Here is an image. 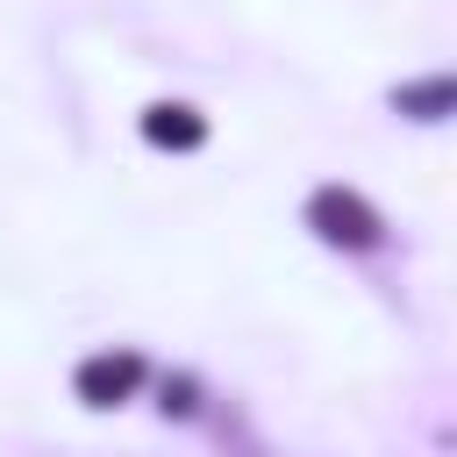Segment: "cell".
<instances>
[{
  "instance_id": "1",
  "label": "cell",
  "mask_w": 457,
  "mask_h": 457,
  "mask_svg": "<svg viewBox=\"0 0 457 457\" xmlns=\"http://www.w3.org/2000/svg\"><path fill=\"white\" fill-rule=\"evenodd\" d=\"M307 228H314L321 243H336V250H378V243H386L378 207H371L364 193H350V186H321V193L307 200Z\"/></svg>"
},
{
  "instance_id": "2",
  "label": "cell",
  "mask_w": 457,
  "mask_h": 457,
  "mask_svg": "<svg viewBox=\"0 0 457 457\" xmlns=\"http://www.w3.org/2000/svg\"><path fill=\"white\" fill-rule=\"evenodd\" d=\"M71 386H79V400H86V407H121V400L143 386V357H136V350H100V357H86V364H79V378H71Z\"/></svg>"
},
{
  "instance_id": "3",
  "label": "cell",
  "mask_w": 457,
  "mask_h": 457,
  "mask_svg": "<svg viewBox=\"0 0 457 457\" xmlns=\"http://www.w3.org/2000/svg\"><path fill=\"white\" fill-rule=\"evenodd\" d=\"M143 136L157 150H200L207 143V121L193 107H179V100H157V107H143Z\"/></svg>"
},
{
  "instance_id": "4",
  "label": "cell",
  "mask_w": 457,
  "mask_h": 457,
  "mask_svg": "<svg viewBox=\"0 0 457 457\" xmlns=\"http://www.w3.org/2000/svg\"><path fill=\"white\" fill-rule=\"evenodd\" d=\"M393 107H400V114H414V121H443V114L457 107V86H450V79H421V86H400V93H393Z\"/></svg>"
},
{
  "instance_id": "5",
  "label": "cell",
  "mask_w": 457,
  "mask_h": 457,
  "mask_svg": "<svg viewBox=\"0 0 457 457\" xmlns=\"http://www.w3.org/2000/svg\"><path fill=\"white\" fill-rule=\"evenodd\" d=\"M193 407H200V400H193V378H171V386H164V414H193Z\"/></svg>"
}]
</instances>
